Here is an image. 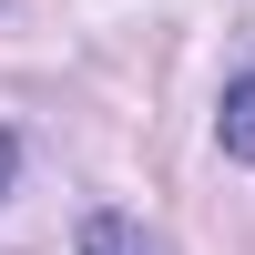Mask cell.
Returning <instances> with one entry per match:
<instances>
[{
	"label": "cell",
	"instance_id": "obj_1",
	"mask_svg": "<svg viewBox=\"0 0 255 255\" xmlns=\"http://www.w3.org/2000/svg\"><path fill=\"white\" fill-rule=\"evenodd\" d=\"M215 143H225L235 163H255V61H245L235 82H225V113H215Z\"/></svg>",
	"mask_w": 255,
	"mask_h": 255
},
{
	"label": "cell",
	"instance_id": "obj_2",
	"mask_svg": "<svg viewBox=\"0 0 255 255\" xmlns=\"http://www.w3.org/2000/svg\"><path fill=\"white\" fill-rule=\"evenodd\" d=\"M82 255H163V245L143 235L133 215H113V204H102V215H82Z\"/></svg>",
	"mask_w": 255,
	"mask_h": 255
},
{
	"label": "cell",
	"instance_id": "obj_3",
	"mask_svg": "<svg viewBox=\"0 0 255 255\" xmlns=\"http://www.w3.org/2000/svg\"><path fill=\"white\" fill-rule=\"evenodd\" d=\"M10 174H20V143H10V133H0V194H10Z\"/></svg>",
	"mask_w": 255,
	"mask_h": 255
}]
</instances>
